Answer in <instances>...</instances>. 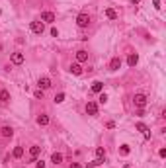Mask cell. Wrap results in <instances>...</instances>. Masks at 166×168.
Here are the masks:
<instances>
[{"label": "cell", "mask_w": 166, "mask_h": 168, "mask_svg": "<svg viewBox=\"0 0 166 168\" xmlns=\"http://www.w3.org/2000/svg\"><path fill=\"white\" fill-rule=\"evenodd\" d=\"M76 26L78 27H88L90 26V16L86 14V12H82V14L76 16Z\"/></svg>", "instance_id": "obj_1"}, {"label": "cell", "mask_w": 166, "mask_h": 168, "mask_svg": "<svg viewBox=\"0 0 166 168\" xmlns=\"http://www.w3.org/2000/svg\"><path fill=\"white\" fill-rule=\"evenodd\" d=\"M133 104H135L137 108H145V106H147V96H145V94H135Z\"/></svg>", "instance_id": "obj_2"}, {"label": "cell", "mask_w": 166, "mask_h": 168, "mask_svg": "<svg viewBox=\"0 0 166 168\" xmlns=\"http://www.w3.org/2000/svg\"><path fill=\"white\" fill-rule=\"evenodd\" d=\"M10 61L14 65H22L24 61H26V55H24V53H20V51H16V53H12L10 55Z\"/></svg>", "instance_id": "obj_3"}, {"label": "cell", "mask_w": 166, "mask_h": 168, "mask_svg": "<svg viewBox=\"0 0 166 168\" xmlns=\"http://www.w3.org/2000/svg\"><path fill=\"white\" fill-rule=\"evenodd\" d=\"M30 27H31V31H33V33H37V35H41V33H43V30H45L43 22H37V20L30 24Z\"/></svg>", "instance_id": "obj_4"}, {"label": "cell", "mask_w": 166, "mask_h": 168, "mask_svg": "<svg viewBox=\"0 0 166 168\" xmlns=\"http://www.w3.org/2000/svg\"><path fill=\"white\" fill-rule=\"evenodd\" d=\"M37 86H39V90H47V88H51V78H49V76H41L39 82H37Z\"/></svg>", "instance_id": "obj_5"}, {"label": "cell", "mask_w": 166, "mask_h": 168, "mask_svg": "<svg viewBox=\"0 0 166 168\" xmlns=\"http://www.w3.org/2000/svg\"><path fill=\"white\" fill-rule=\"evenodd\" d=\"M86 113H90V116H98V104H96V102H88V104H86Z\"/></svg>", "instance_id": "obj_6"}, {"label": "cell", "mask_w": 166, "mask_h": 168, "mask_svg": "<svg viewBox=\"0 0 166 168\" xmlns=\"http://www.w3.org/2000/svg\"><path fill=\"white\" fill-rule=\"evenodd\" d=\"M41 22L53 24V22H55V14H53V12H43V14H41Z\"/></svg>", "instance_id": "obj_7"}, {"label": "cell", "mask_w": 166, "mask_h": 168, "mask_svg": "<svg viewBox=\"0 0 166 168\" xmlns=\"http://www.w3.org/2000/svg\"><path fill=\"white\" fill-rule=\"evenodd\" d=\"M110 68L111 71H119V68H121V57H113V59L110 61Z\"/></svg>", "instance_id": "obj_8"}, {"label": "cell", "mask_w": 166, "mask_h": 168, "mask_svg": "<svg viewBox=\"0 0 166 168\" xmlns=\"http://www.w3.org/2000/svg\"><path fill=\"white\" fill-rule=\"evenodd\" d=\"M39 153H41V147H37V145H33L31 149H30V160L31 162H35V158L39 157Z\"/></svg>", "instance_id": "obj_9"}, {"label": "cell", "mask_w": 166, "mask_h": 168, "mask_svg": "<svg viewBox=\"0 0 166 168\" xmlns=\"http://www.w3.org/2000/svg\"><path fill=\"white\" fill-rule=\"evenodd\" d=\"M14 135V129H12L10 125H4L2 129H0V137H4V139H8V137H12Z\"/></svg>", "instance_id": "obj_10"}, {"label": "cell", "mask_w": 166, "mask_h": 168, "mask_svg": "<svg viewBox=\"0 0 166 168\" xmlns=\"http://www.w3.org/2000/svg\"><path fill=\"white\" fill-rule=\"evenodd\" d=\"M86 61H88V51H84V49L76 51V63H86Z\"/></svg>", "instance_id": "obj_11"}, {"label": "cell", "mask_w": 166, "mask_h": 168, "mask_svg": "<svg viewBox=\"0 0 166 168\" xmlns=\"http://www.w3.org/2000/svg\"><path fill=\"white\" fill-rule=\"evenodd\" d=\"M37 125H39V127L49 125V116H47V113H39V116H37Z\"/></svg>", "instance_id": "obj_12"}, {"label": "cell", "mask_w": 166, "mask_h": 168, "mask_svg": "<svg viewBox=\"0 0 166 168\" xmlns=\"http://www.w3.org/2000/svg\"><path fill=\"white\" fill-rule=\"evenodd\" d=\"M137 63H139V55H137V53H131V55L127 57V65H129V67H135Z\"/></svg>", "instance_id": "obj_13"}, {"label": "cell", "mask_w": 166, "mask_h": 168, "mask_svg": "<svg viewBox=\"0 0 166 168\" xmlns=\"http://www.w3.org/2000/svg\"><path fill=\"white\" fill-rule=\"evenodd\" d=\"M70 72H72V74H76V76H80V74H82V67H80V63L70 65Z\"/></svg>", "instance_id": "obj_14"}, {"label": "cell", "mask_w": 166, "mask_h": 168, "mask_svg": "<svg viewBox=\"0 0 166 168\" xmlns=\"http://www.w3.org/2000/svg\"><path fill=\"white\" fill-rule=\"evenodd\" d=\"M51 162H53V164H61V162H63V154H61V153H53Z\"/></svg>", "instance_id": "obj_15"}, {"label": "cell", "mask_w": 166, "mask_h": 168, "mask_svg": "<svg viewBox=\"0 0 166 168\" xmlns=\"http://www.w3.org/2000/svg\"><path fill=\"white\" fill-rule=\"evenodd\" d=\"M104 90V84L100 82V80H96V82H92V92H96V94H100Z\"/></svg>", "instance_id": "obj_16"}, {"label": "cell", "mask_w": 166, "mask_h": 168, "mask_svg": "<svg viewBox=\"0 0 166 168\" xmlns=\"http://www.w3.org/2000/svg\"><path fill=\"white\" fill-rule=\"evenodd\" d=\"M12 157H14V158H22L24 157V147H16L14 153H12Z\"/></svg>", "instance_id": "obj_17"}, {"label": "cell", "mask_w": 166, "mask_h": 168, "mask_svg": "<svg viewBox=\"0 0 166 168\" xmlns=\"http://www.w3.org/2000/svg\"><path fill=\"white\" fill-rule=\"evenodd\" d=\"M10 100V92H8V90H0V102H8Z\"/></svg>", "instance_id": "obj_18"}, {"label": "cell", "mask_w": 166, "mask_h": 168, "mask_svg": "<svg viewBox=\"0 0 166 168\" xmlns=\"http://www.w3.org/2000/svg\"><path fill=\"white\" fill-rule=\"evenodd\" d=\"M135 127H137V129H139V131H141V133H143V135H147V133H151V131H148V127H147V125H145V123H141V121H139V123H137Z\"/></svg>", "instance_id": "obj_19"}, {"label": "cell", "mask_w": 166, "mask_h": 168, "mask_svg": "<svg viewBox=\"0 0 166 168\" xmlns=\"http://www.w3.org/2000/svg\"><path fill=\"white\" fill-rule=\"evenodd\" d=\"M96 158H100V160L106 158V151H104V147H98V149H96Z\"/></svg>", "instance_id": "obj_20"}, {"label": "cell", "mask_w": 166, "mask_h": 168, "mask_svg": "<svg viewBox=\"0 0 166 168\" xmlns=\"http://www.w3.org/2000/svg\"><path fill=\"white\" fill-rule=\"evenodd\" d=\"M106 16H107L110 20H115V18H117V12H115L113 8H107V10H106Z\"/></svg>", "instance_id": "obj_21"}, {"label": "cell", "mask_w": 166, "mask_h": 168, "mask_svg": "<svg viewBox=\"0 0 166 168\" xmlns=\"http://www.w3.org/2000/svg\"><path fill=\"white\" fill-rule=\"evenodd\" d=\"M119 153H121V154H123V157H127V154H129V153H131V149H129V145H121V147H119Z\"/></svg>", "instance_id": "obj_22"}, {"label": "cell", "mask_w": 166, "mask_h": 168, "mask_svg": "<svg viewBox=\"0 0 166 168\" xmlns=\"http://www.w3.org/2000/svg\"><path fill=\"white\" fill-rule=\"evenodd\" d=\"M100 164H104V160H100V158H96V160L88 162V168H94V166H100Z\"/></svg>", "instance_id": "obj_23"}, {"label": "cell", "mask_w": 166, "mask_h": 168, "mask_svg": "<svg viewBox=\"0 0 166 168\" xmlns=\"http://www.w3.org/2000/svg\"><path fill=\"white\" fill-rule=\"evenodd\" d=\"M61 102H65V94H63V92H59V94L55 96V104H61Z\"/></svg>", "instance_id": "obj_24"}, {"label": "cell", "mask_w": 166, "mask_h": 168, "mask_svg": "<svg viewBox=\"0 0 166 168\" xmlns=\"http://www.w3.org/2000/svg\"><path fill=\"white\" fill-rule=\"evenodd\" d=\"M98 102H100V104H106V102H107V96H106L104 92H100V96H98Z\"/></svg>", "instance_id": "obj_25"}, {"label": "cell", "mask_w": 166, "mask_h": 168, "mask_svg": "<svg viewBox=\"0 0 166 168\" xmlns=\"http://www.w3.org/2000/svg\"><path fill=\"white\" fill-rule=\"evenodd\" d=\"M33 96H35V98H41V100H43V90H35V92H33Z\"/></svg>", "instance_id": "obj_26"}, {"label": "cell", "mask_w": 166, "mask_h": 168, "mask_svg": "<svg viewBox=\"0 0 166 168\" xmlns=\"http://www.w3.org/2000/svg\"><path fill=\"white\" fill-rule=\"evenodd\" d=\"M35 166L37 168H45V162L43 160H35Z\"/></svg>", "instance_id": "obj_27"}, {"label": "cell", "mask_w": 166, "mask_h": 168, "mask_svg": "<svg viewBox=\"0 0 166 168\" xmlns=\"http://www.w3.org/2000/svg\"><path fill=\"white\" fill-rule=\"evenodd\" d=\"M106 127H107V129H113V127H115V123H113V121H107V123H106Z\"/></svg>", "instance_id": "obj_28"}, {"label": "cell", "mask_w": 166, "mask_h": 168, "mask_svg": "<svg viewBox=\"0 0 166 168\" xmlns=\"http://www.w3.org/2000/svg\"><path fill=\"white\" fill-rule=\"evenodd\" d=\"M51 35H53V37H57V35H59V31H57V27H53V30H51Z\"/></svg>", "instance_id": "obj_29"}, {"label": "cell", "mask_w": 166, "mask_h": 168, "mask_svg": "<svg viewBox=\"0 0 166 168\" xmlns=\"http://www.w3.org/2000/svg\"><path fill=\"white\" fill-rule=\"evenodd\" d=\"M152 4H155V8H156V10L160 8V0H152Z\"/></svg>", "instance_id": "obj_30"}, {"label": "cell", "mask_w": 166, "mask_h": 168, "mask_svg": "<svg viewBox=\"0 0 166 168\" xmlns=\"http://www.w3.org/2000/svg\"><path fill=\"white\" fill-rule=\"evenodd\" d=\"M158 154H160V157L164 158V157H166V149H160V151H158Z\"/></svg>", "instance_id": "obj_31"}, {"label": "cell", "mask_w": 166, "mask_h": 168, "mask_svg": "<svg viewBox=\"0 0 166 168\" xmlns=\"http://www.w3.org/2000/svg\"><path fill=\"white\" fill-rule=\"evenodd\" d=\"M70 168H82V166L78 164V162H72V164H70Z\"/></svg>", "instance_id": "obj_32"}, {"label": "cell", "mask_w": 166, "mask_h": 168, "mask_svg": "<svg viewBox=\"0 0 166 168\" xmlns=\"http://www.w3.org/2000/svg\"><path fill=\"white\" fill-rule=\"evenodd\" d=\"M133 4H139V0H133Z\"/></svg>", "instance_id": "obj_33"}, {"label": "cell", "mask_w": 166, "mask_h": 168, "mask_svg": "<svg viewBox=\"0 0 166 168\" xmlns=\"http://www.w3.org/2000/svg\"><path fill=\"white\" fill-rule=\"evenodd\" d=\"M125 168H127V166H125Z\"/></svg>", "instance_id": "obj_34"}]
</instances>
